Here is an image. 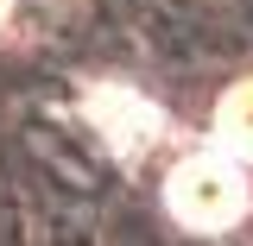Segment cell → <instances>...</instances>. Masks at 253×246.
Segmentation results:
<instances>
[{"label": "cell", "mask_w": 253, "mask_h": 246, "mask_svg": "<svg viewBox=\"0 0 253 246\" xmlns=\"http://www.w3.org/2000/svg\"><path fill=\"white\" fill-rule=\"evenodd\" d=\"M215 145L234 158H253V76H241L215 101Z\"/></svg>", "instance_id": "3"}, {"label": "cell", "mask_w": 253, "mask_h": 246, "mask_svg": "<svg viewBox=\"0 0 253 246\" xmlns=\"http://www.w3.org/2000/svg\"><path fill=\"white\" fill-rule=\"evenodd\" d=\"M89 120H95V133H101L114 152H126V158H139L152 139H165V114H158L139 89H126V82H95L89 89Z\"/></svg>", "instance_id": "2"}, {"label": "cell", "mask_w": 253, "mask_h": 246, "mask_svg": "<svg viewBox=\"0 0 253 246\" xmlns=\"http://www.w3.org/2000/svg\"><path fill=\"white\" fill-rule=\"evenodd\" d=\"M253 209L247 196V171L241 158L209 145V152H184L171 171H165V215L190 227V234H228L241 227Z\"/></svg>", "instance_id": "1"}, {"label": "cell", "mask_w": 253, "mask_h": 246, "mask_svg": "<svg viewBox=\"0 0 253 246\" xmlns=\"http://www.w3.org/2000/svg\"><path fill=\"white\" fill-rule=\"evenodd\" d=\"M6 13H13V0H0V19H6Z\"/></svg>", "instance_id": "4"}]
</instances>
